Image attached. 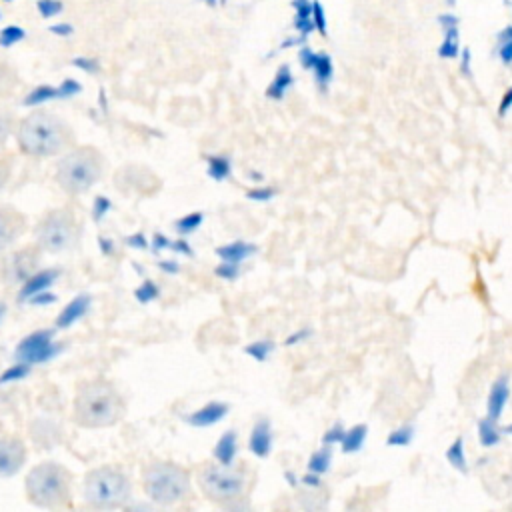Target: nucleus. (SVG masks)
Segmentation results:
<instances>
[{"mask_svg": "<svg viewBox=\"0 0 512 512\" xmlns=\"http://www.w3.org/2000/svg\"><path fill=\"white\" fill-rule=\"evenodd\" d=\"M14 138L20 154L36 160L58 158L76 144L74 128L56 112L34 108L18 120Z\"/></svg>", "mask_w": 512, "mask_h": 512, "instance_id": "1", "label": "nucleus"}, {"mask_svg": "<svg viewBox=\"0 0 512 512\" xmlns=\"http://www.w3.org/2000/svg\"><path fill=\"white\" fill-rule=\"evenodd\" d=\"M126 412L124 394L104 376L84 380L72 398V420L84 430L112 428L124 420Z\"/></svg>", "mask_w": 512, "mask_h": 512, "instance_id": "2", "label": "nucleus"}, {"mask_svg": "<svg viewBox=\"0 0 512 512\" xmlns=\"http://www.w3.org/2000/svg\"><path fill=\"white\" fill-rule=\"evenodd\" d=\"M104 154L90 144H74L56 160L54 180L68 196H80L92 190L104 176Z\"/></svg>", "mask_w": 512, "mask_h": 512, "instance_id": "3", "label": "nucleus"}, {"mask_svg": "<svg viewBox=\"0 0 512 512\" xmlns=\"http://www.w3.org/2000/svg\"><path fill=\"white\" fill-rule=\"evenodd\" d=\"M72 472L56 462L44 460L32 466L24 478L26 500L42 510H60L72 504Z\"/></svg>", "mask_w": 512, "mask_h": 512, "instance_id": "4", "label": "nucleus"}, {"mask_svg": "<svg viewBox=\"0 0 512 512\" xmlns=\"http://www.w3.org/2000/svg\"><path fill=\"white\" fill-rule=\"evenodd\" d=\"M82 496L94 510H118L132 498V480L118 466H96L84 474Z\"/></svg>", "mask_w": 512, "mask_h": 512, "instance_id": "5", "label": "nucleus"}, {"mask_svg": "<svg viewBox=\"0 0 512 512\" xmlns=\"http://www.w3.org/2000/svg\"><path fill=\"white\" fill-rule=\"evenodd\" d=\"M80 238L82 220L68 206L46 210L34 226V244L44 254L70 252L78 246Z\"/></svg>", "mask_w": 512, "mask_h": 512, "instance_id": "6", "label": "nucleus"}, {"mask_svg": "<svg viewBox=\"0 0 512 512\" xmlns=\"http://www.w3.org/2000/svg\"><path fill=\"white\" fill-rule=\"evenodd\" d=\"M142 490L158 506H172L190 494V474L180 464L154 460L142 470Z\"/></svg>", "mask_w": 512, "mask_h": 512, "instance_id": "7", "label": "nucleus"}, {"mask_svg": "<svg viewBox=\"0 0 512 512\" xmlns=\"http://www.w3.org/2000/svg\"><path fill=\"white\" fill-rule=\"evenodd\" d=\"M198 484L206 498L226 504L242 496L244 492V476L240 472H232L230 466L208 464L198 472Z\"/></svg>", "mask_w": 512, "mask_h": 512, "instance_id": "8", "label": "nucleus"}, {"mask_svg": "<svg viewBox=\"0 0 512 512\" xmlns=\"http://www.w3.org/2000/svg\"><path fill=\"white\" fill-rule=\"evenodd\" d=\"M44 252L32 242L6 252L0 262V280L6 288H20L36 270L42 268Z\"/></svg>", "mask_w": 512, "mask_h": 512, "instance_id": "9", "label": "nucleus"}, {"mask_svg": "<svg viewBox=\"0 0 512 512\" xmlns=\"http://www.w3.org/2000/svg\"><path fill=\"white\" fill-rule=\"evenodd\" d=\"M54 336H56V328H40V330H34L30 334H26L14 350V358L20 360V362H26L30 366H36V364H42V362L50 360L62 348L54 340Z\"/></svg>", "mask_w": 512, "mask_h": 512, "instance_id": "10", "label": "nucleus"}, {"mask_svg": "<svg viewBox=\"0 0 512 512\" xmlns=\"http://www.w3.org/2000/svg\"><path fill=\"white\" fill-rule=\"evenodd\" d=\"M28 230V218L12 204H0V254L10 250Z\"/></svg>", "mask_w": 512, "mask_h": 512, "instance_id": "11", "label": "nucleus"}, {"mask_svg": "<svg viewBox=\"0 0 512 512\" xmlns=\"http://www.w3.org/2000/svg\"><path fill=\"white\" fill-rule=\"evenodd\" d=\"M28 460V448L22 438L0 434V478L16 476Z\"/></svg>", "mask_w": 512, "mask_h": 512, "instance_id": "12", "label": "nucleus"}, {"mask_svg": "<svg viewBox=\"0 0 512 512\" xmlns=\"http://www.w3.org/2000/svg\"><path fill=\"white\" fill-rule=\"evenodd\" d=\"M298 60L304 70H310L314 74V80L318 88L324 92L334 76V66L332 58L326 52H314L312 48H302L298 52Z\"/></svg>", "mask_w": 512, "mask_h": 512, "instance_id": "13", "label": "nucleus"}, {"mask_svg": "<svg viewBox=\"0 0 512 512\" xmlns=\"http://www.w3.org/2000/svg\"><path fill=\"white\" fill-rule=\"evenodd\" d=\"M60 270L58 268H40L36 270L18 290H16V298L18 302H28V298H32L38 292L50 290L54 286V282L58 280Z\"/></svg>", "mask_w": 512, "mask_h": 512, "instance_id": "14", "label": "nucleus"}, {"mask_svg": "<svg viewBox=\"0 0 512 512\" xmlns=\"http://www.w3.org/2000/svg\"><path fill=\"white\" fill-rule=\"evenodd\" d=\"M228 410L230 406L226 402H220V400H212L208 404H204L202 408L190 412L184 416L186 424H190L192 428H208V426H214L218 422H222L226 416H228Z\"/></svg>", "mask_w": 512, "mask_h": 512, "instance_id": "15", "label": "nucleus"}, {"mask_svg": "<svg viewBox=\"0 0 512 512\" xmlns=\"http://www.w3.org/2000/svg\"><path fill=\"white\" fill-rule=\"evenodd\" d=\"M272 444H274V434H272V424L268 418H258L250 430V436H248V450L264 460L270 456L272 452Z\"/></svg>", "mask_w": 512, "mask_h": 512, "instance_id": "16", "label": "nucleus"}, {"mask_svg": "<svg viewBox=\"0 0 512 512\" xmlns=\"http://www.w3.org/2000/svg\"><path fill=\"white\" fill-rule=\"evenodd\" d=\"M92 304V298L88 294H78L74 296L68 304H64V308L58 312L56 320H54V328L56 330H66L70 326H74L78 320H82L88 312Z\"/></svg>", "mask_w": 512, "mask_h": 512, "instance_id": "17", "label": "nucleus"}, {"mask_svg": "<svg viewBox=\"0 0 512 512\" xmlns=\"http://www.w3.org/2000/svg\"><path fill=\"white\" fill-rule=\"evenodd\" d=\"M508 400H510V384H508V376L504 374L496 378V382L490 386V392L486 398V416L498 422Z\"/></svg>", "mask_w": 512, "mask_h": 512, "instance_id": "18", "label": "nucleus"}, {"mask_svg": "<svg viewBox=\"0 0 512 512\" xmlns=\"http://www.w3.org/2000/svg\"><path fill=\"white\" fill-rule=\"evenodd\" d=\"M216 256L224 262H234V264H242L244 260H248L250 256H254L258 252V246L254 242H246V240H234L228 244L218 246Z\"/></svg>", "mask_w": 512, "mask_h": 512, "instance_id": "19", "label": "nucleus"}, {"mask_svg": "<svg viewBox=\"0 0 512 512\" xmlns=\"http://www.w3.org/2000/svg\"><path fill=\"white\" fill-rule=\"evenodd\" d=\"M238 454V434L236 430H226L214 444L212 456L222 466H232Z\"/></svg>", "mask_w": 512, "mask_h": 512, "instance_id": "20", "label": "nucleus"}, {"mask_svg": "<svg viewBox=\"0 0 512 512\" xmlns=\"http://www.w3.org/2000/svg\"><path fill=\"white\" fill-rule=\"evenodd\" d=\"M292 86H294L292 70H290L288 64H282V66L276 70L272 82H270L268 88H266V98H270V100H282V98L286 96V92H288Z\"/></svg>", "mask_w": 512, "mask_h": 512, "instance_id": "21", "label": "nucleus"}, {"mask_svg": "<svg viewBox=\"0 0 512 512\" xmlns=\"http://www.w3.org/2000/svg\"><path fill=\"white\" fill-rule=\"evenodd\" d=\"M366 436H368V426L366 424H354L352 428H348L344 432V438L340 442L342 452L344 454H354L360 452L366 444Z\"/></svg>", "mask_w": 512, "mask_h": 512, "instance_id": "22", "label": "nucleus"}, {"mask_svg": "<svg viewBox=\"0 0 512 512\" xmlns=\"http://www.w3.org/2000/svg\"><path fill=\"white\" fill-rule=\"evenodd\" d=\"M206 174L216 182H224L232 174V160L226 154L206 156Z\"/></svg>", "mask_w": 512, "mask_h": 512, "instance_id": "23", "label": "nucleus"}, {"mask_svg": "<svg viewBox=\"0 0 512 512\" xmlns=\"http://www.w3.org/2000/svg\"><path fill=\"white\" fill-rule=\"evenodd\" d=\"M478 442L482 448H494L502 442V430L496 426V420L488 416L478 420Z\"/></svg>", "mask_w": 512, "mask_h": 512, "instance_id": "24", "label": "nucleus"}, {"mask_svg": "<svg viewBox=\"0 0 512 512\" xmlns=\"http://www.w3.org/2000/svg\"><path fill=\"white\" fill-rule=\"evenodd\" d=\"M446 460L458 472H462V474L468 472V460H466V450H464V438L462 436L452 440V444L446 448Z\"/></svg>", "mask_w": 512, "mask_h": 512, "instance_id": "25", "label": "nucleus"}, {"mask_svg": "<svg viewBox=\"0 0 512 512\" xmlns=\"http://www.w3.org/2000/svg\"><path fill=\"white\" fill-rule=\"evenodd\" d=\"M330 464H332V446H326L322 444V448H318L316 452L310 454L308 458V472H314V474H326L330 470Z\"/></svg>", "mask_w": 512, "mask_h": 512, "instance_id": "26", "label": "nucleus"}, {"mask_svg": "<svg viewBox=\"0 0 512 512\" xmlns=\"http://www.w3.org/2000/svg\"><path fill=\"white\" fill-rule=\"evenodd\" d=\"M204 222V212L196 210V212H188L184 216H180L178 220H174V230L178 232V236H188L192 232H196Z\"/></svg>", "mask_w": 512, "mask_h": 512, "instance_id": "27", "label": "nucleus"}, {"mask_svg": "<svg viewBox=\"0 0 512 512\" xmlns=\"http://www.w3.org/2000/svg\"><path fill=\"white\" fill-rule=\"evenodd\" d=\"M274 346H276L274 340L262 338V340H254V342L246 344V346L242 348V352L248 354L250 358H254L256 362H266V360L270 358V354L274 352Z\"/></svg>", "mask_w": 512, "mask_h": 512, "instance_id": "28", "label": "nucleus"}, {"mask_svg": "<svg viewBox=\"0 0 512 512\" xmlns=\"http://www.w3.org/2000/svg\"><path fill=\"white\" fill-rule=\"evenodd\" d=\"M460 46H458V26H446L444 28V42L438 48L440 58H458Z\"/></svg>", "mask_w": 512, "mask_h": 512, "instance_id": "29", "label": "nucleus"}, {"mask_svg": "<svg viewBox=\"0 0 512 512\" xmlns=\"http://www.w3.org/2000/svg\"><path fill=\"white\" fill-rule=\"evenodd\" d=\"M32 368H34V366L16 360V364L8 366V368L0 374V386H6V384H14V382L24 380V378L32 372Z\"/></svg>", "mask_w": 512, "mask_h": 512, "instance_id": "30", "label": "nucleus"}, {"mask_svg": "<svg viewBox=\"0 0 512 512\" xmlns=\"http://www.w3.org/2000/svg\"><path fill=\"white\" fill-rule=\"evenodd\" d=\"M412 440H414V426L412 424H402L386 436V446L404 448V446H410Z\"/></svg>", "mask_w": 512, "mask_h": 512, "instance_id": "31", "label": "nucleus"}, {"mask_svg": "<svg viewBox=\"0 0 512 512\" xmlns=\"http://www.w3.org/2000/svg\"><path fill=\"white\" fill-rule=\"evenodd\" d=\"M16 124H18V120H16L14 112L0 106V148L14 136Z\"/></svg>", "mask_w": 512, "mask_h": 512, "instance_id": "32", "label": "nucleus"}, {"mask_svg": "<svg viewBox=\"0 0 512 512\" xmlns=\"http://www.w3.org/2000/svg\"><path fill=\"white\" fill-rule=\"evenodd\" d=\"M498 58L504 66L512 64V26H506L500 34H498Z\"/></svg>", "mask_w": 512, "mask_h": 512, "instance_id": "33", "label": "nucleus"}, {"mask_svg": "<svg viewBox=\"0 0 512 512\" xmlns=\"http://www.w3.org/2000/svg\"><path fill=\"white\" fill-rule=\"evenodd\" d=\"M134 296H136V300H138L140 304H148V302H152V300H156V298L160 296V288H158V284H156L154 280H144V282L136 288Z\"/></svg>", "mask_w": 512, "mask_h": 512, "instance_id": "34", "label": "nucleus"}, {"mask_svg": "<svg viewBox=\"0 0 512 512\" xmlns=\"http://www.w3.org/2000/svg\"><path fill=\"white\" fill-rule=\"evenodd\" d=\"M278 194V188L274 186H256L246 190V198L252 202H270Z\"/></svg>", "mask_w": 512, "mask_h": 512, "instance_id": "35", "label": "nucleus"}, {"mask_svg": "<svg viewBox=\"0 0 512 512\" xmlns=\"http://www.w3.org/2000/svg\"><path fill=\"white\" fill-rule=\"evenodd\" d=\"M214 274L226 282H234L238 276H240V264H234V262H220L216 268H214Z\"/></svg>", "mask_w": 512, "mask_h": 512, "instance_id": "36", "label": "nucleus"}, {"mask_svg": "<svg viewBox=\"0 0 512 512\" xmlns=\"http://www.w3.org/2000/svg\"><path fill=\"white\" fill-rule=\"evenodd\" d=\"M344 432H346V428H344L340 422L332 424V426L322 434V444H326V446L340 444V442H342V438H344Z\"/></svg>", "mask_w": 512, "mask_h": 512, "instance_id": "37", "label": "nucleus"}, {"mask_svg": "<svg viewBox=\"0 0 512 512\" xmlns=\"http://www.w3.org/2000/svg\"><path fill=\"white\" fill-rule=\"evenodd\" d=\"M92 206H94V208H92V218H94L96 222H100V220L110 212L112 202H110L106 196H96Z\"/></svg>", "mask_w": 512, "mask_h": 512, "instance_id": "38", "label": "nucleus"}, {"mask_svg": "<svg viewBox=\"0 0 512 512\" xmlns=\"http://www.w3.org/2000/svg\"><path fill=\"white\" fill-rule=\"evenodd\" d=\"M312 22H314V28L326 36V16H324V10L320 6V2H312Z\"/></svg>", "mask_w": 512, "mask_h": 512, "instance_id": "39", "label": "nucleus"}, {"mask_svg": "<svg viewBox=\"0 0 512 512\" xmlns=\"http://www.w3.org/2000/svg\"><path fill=\"white\" fill-rule=\"evenodd\" d=\"M10 176H12V160H10V156L0 154V190H4Z\"/></svg>", "mask_w": 512, "mask_h": 512, "instance_id": "40", "label": "nucleus"}, {"mask_svg": "<svg viewBox=\"0 0 512 512\" xmlns=\"http://www.w3.org/2000/svg\"><path fill=\"white\" fill-rule=\"evenodd\" d=\"M312 334H314V332H312L310 328H300V330H296V332H292V334H288V336L284 338V346H296V344H300V342H306Z\"/></svg>", "mask_w": 512, "mask_h": 512, "instance_id": "41", "label": "nucleus"}, {"mask_svg": "<svg viewBox=\"0 0 512 512\" xmlns=\"http://www.w3.org/2000/svg\"><path fill=\"white\" fill-rule=\"evenodd\" d=\"M170 250H174L176 254H182V256H194V250H192L190 242L186 240V236H180L178 240H172Z\"/></svg>", "mask_w": 512, "mask_h": 512, "instance_id": "42", "label": "nucleus"}, {"mask_svg": "<svg viewBox=\"0 0 512 512\" xmlns=\"http://www.w3.org/2000/svg\"><path fill=\"white\" fill-rule=\"evenodd\" d=\"M58 296L50 290H44V292H38L34 294L32 298H28V304H34V306H44V304H50V302H56Z\"/></svg>", "mask_w": 512, "mask_h": 512, "instance_id": "43", "label": "nucleus"}, {"mask_svg": "<svg viewBox=\"0 0 512 512\" xmlns=\"http://www.w3.org/2000/svg\"><path fill=\"white\" fill-rule=\"evenodd\" d=\"M512 108V86L502 94L500 98V104H498V116L504 118L508 114V110Z\"/></svg>", "mask_w": 512, "mask_h": 512, "instance_id": "44", "label": "nucleus"}, {"mask_svg": "<svg viewBox=\"0 0 512 512\" xmlns=\"http://www.w3.org/2000/svg\"><path fill=\"white\" fill-rule=\"evenodd\" d=\"M126 244L128 246H134V248H140V250H144L146 246H148V242H146V236L144 234H132V236H128L126 238Z\"/></svg>", "mask_w": 512, "mask_h": 512, "instance_id": "45", "label": "nucleus"}, {"mask_svg": "<svg viewBox=\"0 0 512 512\" xmlns=\"http://www.w3.org/2000/svg\"><path fill=\"white\" fill-rule=\"evenodd\" d=\"M170 244H172V240H168L164 234H156V236H154V240H152V248H154V252H162V250L170 248Z\"/></svg>", "mask_w": 512, "mask_h": 512, "instance_id": "46", "label": "nucleus"}, {"mask_svg": "<svg viewBox=\"0 0 512 512\" xmlns=\"http://www.w3.org/2000/svg\"><path fill=\"white\" fill-rule=\"evenodd\" d=\"M98 246H100V250H102L104 256H112V254H114V240H112V238L100 236V238H98Z\"/></svg>", "mask_w": 512, "mask_h": 512, "instance_id": "47", "label": "nucleus"}, {"mask_svg": "<svg viewBox=\"0 0 512 512\" xmlns=\"http://www.w3.org/2000/svg\"><path fill=\"white\" fill-rule=\"evenodd\" d=\"M158 268L166 274H176L180 270V264L176 260H160L158 262Z\"/></svg>", "mask_w": 512, "mask_h": 512, "instance_id": "48", "label": "nucleus"}, {"mask_svg": "<svg viewBox=\"0 0 512 512\" xmlns=\"http://www.w3.org/2000/svg\"><path fill=\"white\" fill-rule=\"evenodd\" d=\"M300 480H302V484H306V486H310V488H318V486L322 484L320 474H314V472H306Z\"/></svg>", "mask_w": 512, "mask_h": 512, "instance_id": "49", "label": "nucleus"}, {"mask_svg": "<svg viewBox=\"0 0 512 512\" xmlns=\"http://www.w3.org/2000/svg\"><path fill=\"white\" fill-rule=\"evenodd\" d=\"M462 64H460V68H462V72L466 74V76H470V50H462Z\"/></svg>", "mask_w": 512, "mask_h": 512, "instance_id": "50", "label": "nucleus"}, {"mask_svg": "<svg viewBox=\"0 0 512 512\" xmlns=\"http://www.w3.org/2000/svg\"><path fill=\"white\" fill-rule=\"evenodd\" d=\"M284 480H286V482H288V486H292V488H296V486H298V482H300V478H298L292 470H286V472H284Z\"/></svg>", "mask_w": 512, "mask_h": 512, "instance_id": "51", "label": "nucleus"}, {"mask_svg": "<svg viewBox=\"0 0 512 512\" xmlns=\"http://www.w3.org/2000/svg\"><path fill=\"white\" fill-rule=\"evenodd\" d=\"M246 176H248L250 180H254V182H264V174H262L260 170H252V168H250V170L246 172Z\"/></svg>", "mask_w": 512, "mask_h": 512, "instance_id": "52", "label": "nucleus"}, {"mask_svg": "<svg viewBox=\"0 0 512 512\" xmlns=\"http://www.w3.org/2000/svg\"><path fill=\"white\" fill-rule=\"evenodd\" d=\"M4 314H6V304H4V302H0V322H2Z\"/></svg>", "mask_w": 512, "mask_h": 512, "instance_id": "53", "label": "nucleus"}, {"mask_svg": "<svg viewBox=\"0 0 512 512\" xmlns=\"http://www.w3.org/2000/svg\"><path fill=\"white\" fill-rule=\"evenodd\" d=\"M504 432H508V434H512V422L506 426V430Z\"/></svg>", "mask_w": 512, "mask_h": 512, "instance_id": "54", "label": "nucleus"}, {"mask_svg": "<svg viewBox=\"0 0 512 512\" xmlns=\"http://www.w3.org/2000/svg\"><path fill=\"white\" fill-rule=\"evenodd\" d=\"M0 428H2V426H0Z\"/></svg>", "mask_w": 512, "mask_h": 512, "instance_id": "55", "label": "nucleus"}]
</instances>
